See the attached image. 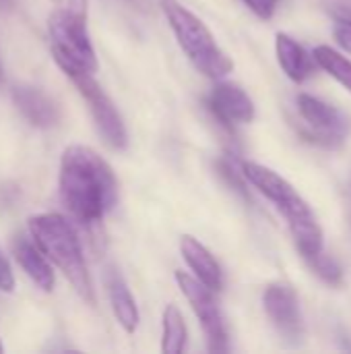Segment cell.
<instances>
[{
  "mask_svg": "<svg viewBox=\"0 0 351 354\" xmlns=\"http://www.w3.org/2000/svg\"><path fill=\"white\" fill-rule=\"evenodd\" d=\"M275 52L283 73L294 83H304L314 73V56H310L292 35L277 33L275 35Z\"/></svg>",
  "mask_w": 351,
  "mask_h": 354,
  "instance_id": "15",
  "label": "cell"
},
{
  "mask_svg": "<svg viewBox=\"0 0 351 354\" xmlns=\"http://www.w3.org/2000/svg\"><path fill=\"white\" fill-rule=\"evenodd\" d=\"M12 4V0H0V6H10Z\"/></svg>",
  "mask_w": 351,
  "mask_h": 354,
  "instance_id": "22",
  "label": "cell"
},
{
  "mask_svg": "<svg viewBox=\"0 0 351 354\" xmlns=\"http://www.w3.org/2000/svg\"><path fill=\"white\" fill-rule=\"evenodd\" d=\"M308 266L329 286H339L343 282V270H341V266L333 257H329L325 253H319L317 257L308 259Z\"/></svg>",
  "mask_w": 351,
  "mask_h": 354,
  "instance_id": "18",
  "label": "cell"
},
{
  "mask_svg": "<svg viewBox=\"0 0 351 354\" xmlns=\"http://www.w3.org/2000/svg\"><path fill=\"white\" fill-rule=\"evenodd\" d=\"M263 307L269 315L275 330L288 340V342H300L304 338V317L298 292L294 286L275 282L265 288L263 295Z\"/></svg>",
  "mask_w": 351,
  "mask_h": 354,
  "instance_id": "9",
  "label": "cell"
},
{
  "mask_svg": "<svg viewBox=\"0 0 351 354\" xmlns=\"http://www.w3.org/2000/svg\"><path fill=\"white\" fill-rule=\"evenodd\" d=\"M60 68L77 85L79 93L89 104L91 116L95 120V127H97L101 139L112 149H124L126 143H128V133H126L124 120H122L120 112L116 110L114 102L108 97V93L95 81L93 73H85V71H79V68H72V66H60Z\"/></svg>",
  "mask_w": 351,
  "mask_h": 354,
  "instance_id": "6",
  "label": "cell"
},
{
  "mask_svg": "<svg viewBox=\"0 0 351 354\" xmlns=\"http://www.w3.org/2000/svg\"><path fill=\"white\" fill-rule=\"evenodd\" d=\"M333 35H335V41L341 46V50L350 52L351 54V25L345 21H335V27H333Z\"/></svg>",
  "mask_w": 351,
  "mask_h": 354,
  "instance_id": "20",
  "label": "cell"
},
{
  "mask_svg": "<svg viewBox=\"0 0 351 354\" xmlns=\"http://www.w3.org/2000/svg\"><path fill=\"white\" fill-rule=\"evenodd\" d=\"M0 290L2 292H12L14 290V276L12 270L6 261V257L0 255Z\"/></svg>",
  "mask_w": 351,
  "mask_h": 354,
  "instance_id": "21",
  "label": "cell"
},
{
  "mask_svg": "<svg viewBox=\"0 0 351 354\" xmlns=\"http://www.w3.org/2000/svg\"><path fill=\"white\" fill-rule=\"evenodd\" d=\"M296 104L300 116L310 127V141H317L323 147L343 145L351 133V120L345 112L310 93H300Z\"/></svg>",
  "mask_w": 351,
  "mask_h": 354,
  "instance_id": "8",
  "label": "cell"
},
{
  "mask_svg": "<svg viewBox=\"0 0 351 354\" xmlns=\"http://www.w3.org/2000/svg\"><path fill=\"white\" fill-rule=\"evenodd\" d=\"M180 253H182L184 261L188 263V268L194 272L199 282H203L213 292L221 290V286H223L221 268H219L217 259L211 255V251L203 243H199L190 234H184L180 239Z\"/></svg>",
  "mask_w": 351,
  "mask_h": 354,
  "instance_id": "12",
  "label": "cell"
},
{
  "mask_svg": "<svg viewBox=\"0 0 351 354\" xmlns=\"http://www.w3.org/2000/svg\"><path fill=\"white\" fill-rule=\"evenodd\" d=\"M12 102L19 108V112L25 116V120L37 129L56 127L60 120L58 104L48 93H43L41 89H37L33 85L12 87Z\"/></svg>",
  "mask_w": 351,
  "mask_h": 354,
  "instance_id": "11",
  "label": "cell"
},
{
  "mask_svg": "<svg viewBox=\"0 0 351 354\" xmlns=\"http://www.w3.org/2000/svg\"><path fill=\"white\" fill-rule=\"evenodd\" d=\"M176 282H178L182 295L186 297V301L190 303V309L194 311V315L205 332L209 351L211 353H228V348H230L228 330H225L221 309L213 299V290L184 272H176Z\"/></svg>",
  "mask_w": 351,
  "mask_h": 354,
  "instance_id": "7",
  "label": "cell"
},
{
  "mask_svg": "<svg viewBox=\"0 0 351 354\" xmlns=\"http://www.w3.org/2000/svg\"><path fill=\"white\" fill-rule=\"evenodd\" d=\"M277 2L279 0H244V4L263 21H269L273 19L275 15V8H277Z\"/></svg>",
  "mask_w": 351,
  "mask_h": 354,
  "instance_id": "19",
  "label": "cell"
},
{
  "mask_svg": "<svg viewBox=\"0 0 351 354\" xmlns=\"http://www.w3.org/2000/svg\"><path fill=\"white\" fill-rule=\"evenodd\" d=\"M106 288H108V299H110L116 322L126 334H134V330L139 328V309L130 295V288L126 286L124 278L120 276L116 268H108Z\"/></svg>",
  "mask_w": 351,
  "mask_h": 354,
  "instance_id": "13",
  "label": "cell"
},
{
  "mask_svg": "<svg viewBox=\"0 0 351 354\" xmlns=\"http://www.w3.org/2000/svg\"><path fill=\"white\" fill-rule=\"evenodd\" d=\"M168 23L192 66L209 79H221L234 71V60L217 46L209 27L176 0L163 2Z\"/></svg>",
  "mask_w": 351,
  "mask_h": 354,
  "instance_id": "4",
  "label": "cell"
},
{
  "mask_svg": "<svg viewBox=\"0 0 351 354\" xmlns=\"http://www.w3.org/2000/svg\"><path fill=\"white\" fill-rule=\"evenodd\" d=\"M58 191L64 207L83 224L99 222L116 203L118 185L108 162L85 145L62 151Z\"/></svg>",
  "mask_w": 351,
  "mask_h": 354,
  "instance_id": "1",
  "label": "cell"
},
{
  "mask_svg": "<svg viewBox=\"0 0 351 354\" xmlns=\"http://www.w3.org/2000/svg\"><path fill=\"white\" fill-rule=\"evenodd\" d=\"M0 353H2V344H0Z\"/></svg>",
  "mask_w": 351,
  "mask_h": 354,
  "instance_id": "23",
  "label": "cell"
},
{
  "mask_svg": "<svg viewBox=\"0 0 351 354\" xmlns=\"http://www.w3.org/2000/svg\"><path fill=\"white\" fill-rule=\"evenodd\" d=\"M163 334H161V351L166 354H180L186 348V340H188V330H186V322L180 313V309L176 305H168L163 309Z\"/></svg>",
  "mask_w": 351,
  "mask_h": 354,
  "instance_id": "16",
  "label": "cell"
},
{
  "mask_svg": "<svg viewBox=\"0 0 351 354\" xmlns=\"http://www.w3.org/2000/svg\"><path fill=\"white\" fill-rule=\"evenodd\" d=\"M207 104L223 124H248L257 116L254 102L236 83H217Z\"/></svg>",
  "mask_w": 351,
  "mask_h": 354,
  "instance_id": "10",
  "label": "cell"
},
{
  "mask_svg": "<svg viewBox=\"0 0 351 354\" xmlns=\"http://www.w3.org/2000/svg\"><path fill=\"white\" fill-rule=\"evenodd\" d=\"M12 255L37 288H41L43 292H52L56 282L54 272L48 263V257L29 239L17 236L12 241Z\"/></svg>",
  "mask_w": 351,
  "mask_h": 354,
  "instance_id": "14",
  "label": "cell"
},
{
  "mask_svg": "<svg viewBox=\"0 0 351 354\" xmlns=\"http://www.w3.org/2000/svg\"><path fill=\"white\" fill-rule=\"evenodd\" d=\"M48 31L58 66L97 73V56L87 33V0H68L64 8L52 12Z\"/></svg>",
  "mask_w": 351,
  "mask_h": 354,
  "instance_id": "5",
  "label": "cell"
},
{
  "mask_svg": "<svg viewBox=\"0 0 351 354\" xmlns=\"http://www.w3.org/2000/svg\"><path fill=\"white\" fill-rule=\"evenodd\" d=\"M29 234L35 241V247L66 276L79 297L93 305V284L85 266L83 249L74 228L66 218L58 214H39L29 218Z\"/></svg>",
  "mask_w": 351,
  "mask_h": 354,
  "instance_id": "3",
  "label": "cell"
},
{
  "mask_svg": "<svg viewBox=\"0 0 351 354\" xmlns=\"http://www.w3.org/2000/svg\"><path fill=\"white\" fill-rule=\"evenodd\" d=\"M0 77H2V71H0Z\"/></svg>",
  "mask_w": 351,
  "mask_h": 354,
  "instance_id": "24",
  "label": "cell"
},
{
  "mask_svg": "<svg viewBox=\"0 0 351 354\" xmlns=\"http://www.w3.org/2000/svg\"><path fill=\"white\" fill-rule=\"evenodd\" d=\"M240 174L254 189H259L285 218L290 232L294 236V243L306 261L323 253V239H325L323 228L312 207L304 201V197L294 189L292 183H288L275 170L257 162H242Z\"/></svg>",
  "mask_w": 351,
  "mask_h": 354,
  "instance_id": "2",
  "label": "cell"
},
{
  "mask_svg": "<svg viewBox=\"0 0 351 354\" xmlns=\"http://www.w3.org/2000/svg\"><path fill=\"white\" fill-rule=\"evenodd\" d=\"M312 56L314 62L321 68H325V73H329L335 81H339L345 89L351 91V60L348 56L333 50L331 46H317Z\"/></svg>",
  "mask_w": 351,
  "mask_h": 354,
  "instance_id": "17",
  "label": "cell"
}]
</instances>
